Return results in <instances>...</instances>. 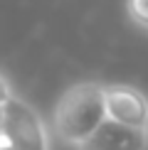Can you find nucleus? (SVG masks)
I'll use <instances>...</instances> for the list:
<instances>
[{
  "instance_id": "f257e3e1",
  "label": "nucleus",
  "mask_w": 148,
  "mask_h": 150,
  "mask_svg": "<svg viewBox=\"0 0 148 150\" xmlns=\"http://www.w3.org/2000/svg\"><path fill=\"white\" fill-rule=\"evenodd\" d=\"M106 93L99 81H77L54 103L52 126L59 140L79 148L106 121Z\"/></svg>"
},
{
  "instance_id": "f03ea898",
  "label": "nucleus",
  "mask_w": 148,
  "mask_h": 150,
  "mask_svg": "<svg viewBox=\"0 0 148 150\" xmlns=\"http://www.w3.org/2000/svg\"><path fill=\"white\" fill-rule=\"evenodd\" d=\"M106 116L128 128L148 130V96L131 84H104Z\"/></svg>"
},
{
  "instance_id": "7ed1b4c3",
  "label": "nucleus",
  "mask_w": 148,
  "mask_h": 150,
  "mask_svg": "<svg viewBox=\"0 0 148 150\" xmlns=\"http://www.w3.org/2000/svg\"><path fill=\"white\" fill-rule=\"evenodd\" d=\"M79 150H148V130L128 128L106 118Z\"/></svg>"
},
{
  "instance_id": "20e7f679",
  "label": "nucleus",
  "mask_w": 148,
  "mask_h": 150,
  "mask_svg": "<svg viewBox=\"0 0 148 150\" xmlns=\"http://www.w3.org/2000/svg\"><path fill=\"white\" fill-rule=\"evenodd\" d=\"M126 15L138 30L148 32V0H126Z\"/></svg>"
},
{
  "instance_id": "39448f33",
  "label": "nucleus",
  "mask_w": 148,
  "mask_h": 150,
  "mask_svg": "<svg viewBox=\"0 0 148 150\" xmlns=\"http://www.w3.org/2000/svg\"><path fill=\"white\" fill-rule=\"evenodd\" d=\"M12 98H15V93H12V86H10V81H8V76H5L3 71H0V111L8 106Z\"/></svg>"
},
{
  "instance_id": "423d86ee",
  "label": "nucleus",
  "mask_w": 148,
  "mask_h": 150,
  "mask_svg": "<svg viewBox=\"0 0 148 150\" xmlns=\"http://www.w3.org/2000/svg\"><path fill=\"white\" fill-rule=\"evenodd\" d=\"M0 150H37V148H27V145H22V143H15V140H10V138H3V140H0Z\"/></svg>"
},
{
  "instance_id": "0eeeda50",
  "label": "nucleus",
  "mask_w": 148,
  "mask_h": 150,
  "mask_svg": "<svg viewBox=\"0 0 148 150\" xmlns=\"http://www.w3.org/2000/svg\"><path fill=\"white\" fill-rule=\"evenodd\" d=\"M0 140H3V111H0Z\"/></svg>"
}]
</instances>
